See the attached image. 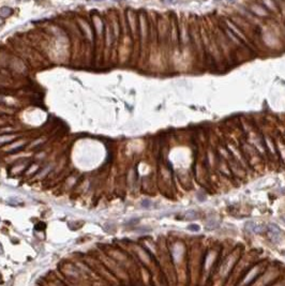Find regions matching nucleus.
<instances>
[{
    "label": "nucleus",
    "instance_id": "1",
    "mask_svg": "<svg viewBox=\"0 0 285 286\" xmlns=\"http://www.w3.org/2000/svg\"><path fill=\"white\" fill-rule=\"evenodd\" d=\"M267 231H268V237L271 241L273 242H279L281 239V229L279 226L275 224L271 223L267 226Z\"/></svg>",
    "mask_w": 285,
    "mask_h": 286
},
{
    "label": "nucleus",
    "instance_id": "2",
    "mask_svg": "<svg viewBox=\"0 0 285 286\" xmlns=\"http://www.w3.org/2000/svg\"><path fill=\"white\" fill-rule=\"evenodd\" d=\"M12 14H13L12 9L6 8V6L0 9V17H1V18H6V17L11 16Z\"/></svg>",
    "mask_w": 285,
    "mask_h": 286
},
{
    "label": "nucleus",
    "instance_id": "3",
    "mask_svg": "<svg viewBox=\"0 0 285 286\" xmlns=\"http://www.w3.org/2000/svg\"><path fill=\"white\" fill-rule=\"evenodd\" d=\"M252 11H253V12H255L257 15H260V16H265V15H267V12H266V11H265L264 9L262 8V6H256V4L252 6Z\"/></svg>",
    "mask_w": 285,
    "mask_h": 286
},
{
    "label": "nucleus",
    "instance_id": "4",
    "mask_svg": "<svg viewBox=\"0 0 285 286\" xmlns=\"http://www.w3.org/2000/svg\"><path fill=\"white\" fill-rule=\"evenodd\" d=\"M186 219H192V220H195V219L198 218V213L194 210H191V211H188L186 213Z\"/></svg>",
    "mask_w": 285,
    "mask_h": 286
},
{
    "label": "nucleus",
    "instance_id": "5",
    "mask_svg": "<svg viewBox=\"0 0 285 286\" xmlns=\"http://www.w3.org/2000/svg\"><path fill=\"white\" fill-rule=\"evenodd\" d=\"M255 223L254 222H248L247 224H245V229L247 231H254V229H255Z\"/></svg>",
    "mask_w": 285,
    "mask_h": 286
},
{
    "label": "nucleus",
    "instance_id": "6",
    "mask_svg": "<svg viewBox=\"0 0 285 286\" xmlns=\"http://www.w3.org/2000/svg\"><path fill=\"white\" fill-rule=\"evenodd\" d=\"M215 227H218V223L214 220H209L207 222V229H214Z\"/></svg>",
    "mask_w": 285,
    "mask_h": 286
},
{
    "label": "nucleus",
    "instance_id": "7",
    "mask_svg": "<svg viewBox=\"0 0 285 286\" xmlns=\"http://www.w3.org/2000/svg\"><path fill=\"white\" fill-rule=\"evenodd\" d=\"M188 229L191 231H199V226H197V225L195 224H191L188 226Z\"/></svg>",
    "mask_w": 285,
    "mask_h": 286
},
{
    "label": "nucleus",
    "instance_id": "8",
    "mask_svg": "<svg viewBox=\"0 0 285 286\" xmlns=\"http://www.w3.org/2000/svg\"><path fill=\"white\" fill-rule=\"evenodd\" d=\"M264 1L266 2V4L271 9V10H275V3H273L272 0H264Z\"/></svg>",
    "mask_w": 285,
    "mask_h": 286
},
{
    "label": "nucleus",
    "instance_id": "9",
    "mask_svg": "<svg viewBox=\"0 0 285 286\" xmlns=\"http://www.w3.org/2000/svg\"><path fill=\"white\" fill-rule=\"evenodd\" d=\"M164 2L166 4H173V3H176L177 0H164Z\"/></svg>",
    "mask_w": 285,
    "mask_h": 286
},
{
    "label": "nucleus",
    "instance_id": "10",
    "mask_svg": "<svg viewBox=\"0 0 285 286\" xmlns=\"http://www.w3.org/2000/svg\"><path fill=\"white\" fill-rule=\"evenodd\" d=\"M143 205H144V206H149L150 203H149V201H146V203H144Z\"/></svg>",
    "mask_w": 285,
    "mask_h": 286
},
{
    "label": "nucleus",
    "instance_id": "11",
    "mask_svg": "<svg viewBox=\"0 0 285 286\" xmlns=\"http://www.w3.org/2000/svg\"><path fill=\"white\" fill-rule=\"evenodd\" d=\"M218 1H221V0H218ZM228 1H234V0H228Z\"/></svg>",
    "mask_w": 285,
    "mask_h": 286
},
{
    "label": "nucleus",
    "instance_id": "12",
    "mask_svg": "<svg viewBox=\"0 0 285 286\" xmlns=\"http://www.w3.org/2000/svg\"><path fill=\"white\" fill-rule=\"evenodd\" d=\"M95 1H101V0H95Z\"/></svg>",
    "mask_w": 285,
    "mask_h": 286
},
{
    "label": "nucleus",
    "instance_id": "13",
    "mask_svg": "<svg viewBox=\"0 0 285 286\" xmlns=\"http://www.w3.org/2000/svg\"><path fill=\"white\" fill-rule=\"evenodd\" d=\"M116 1H120V0H116Z\"/></svg>",
    "mask_w": 285,
    "mask_h": 286
}]
</instances>
